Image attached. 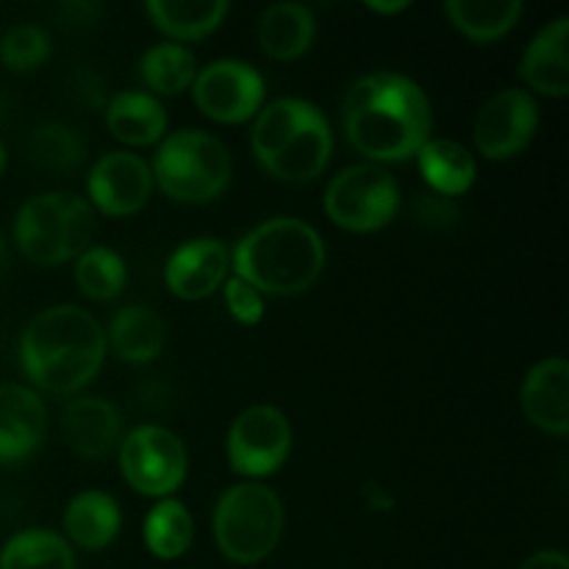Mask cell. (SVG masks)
Here are the masks:
<instances>
[{"mask_svg":"<svg viewBox=\"0 0 569 569\" xmlns=\"http://www.w3.org/2000/svg\"><path fill=\"white\" fill-rule=\"evenodd\" d=\"M226 306L231 311V317L242 326H256L264 317V295L256 292L250 283H244L242 278H226Z\"/></svg>","mask_w":569,"mask_h":569,"instance_id":"d6a6232c","label":"cell"},{"mask_svg":"<svg viewBox=\"0 0 569 569\" xmlns=\"http://www.w3.org/2000/svg\"><path fill=\"white\" fill-rule=\"evenodd\" d=\"M342 111L350 144L372 161H406L431 139V103L420 83L400 72L359 78Z\"/></svg>","mask_w":569,"mask_h":569,"instance_id":"6da1fadb","label":"cell"},{"mask_svg":"<svg viewBox=\"0 0 569 569\" xmlns=\"http://www.w3.org/2000/svg\"><path fill=\"white\" fill-rule=\"evenodd\" d=\"M106 126L120 142L144 148L164 139L167 111L153 94L120 92L106 103Z\"/></svg>","mask_w":569,"mask_h":569,"instance_id":"44dd1931","label":"cell"},{"mask_svg":"<svg viewBox=\"0 0 569 569\" xmlns=\"http://www.w3.org/2000/svg\"><path fill=\"white\" fill-rule=\"evenodd\" d=\"M331 150H333V137H331V126L322 117V111L317 109L287 142L281 144L272 159H267L264 170L270 172L272 178L278 181H289V183H303V181H315L322 170L331 161Z\"/></svg>","mask_w":569,"mask_h":569,"instance_id":"e0dca14e","label":"cell"},{"mask_svg":"<svg viewBox=\"0 0 569 569\" xmlns=\"http://www.w3.org/2000/svg\"><path fill=\"white\" fill-rule=\"evenodd\" d=\"M415 217L422 228H431V231H445V228H453L456 222H459L461 211H459V206H456L453 198L428 192V194H420V198H417Z\"/></svg>","mask_w":569,"mask_h":569,"instance_id":"836d02e7","label":"cell"},{"mask_svg":"<svg viewBox=\"0 0 569 569\" xmlns=\"http://www.w3.org/2000/svg\"><path fill=\"white\" fill-rule=\"evenodd\" d=\"M153 181L178 203H209L231 183L226 144L198 128L170 133L153 156Z\"/></svg>","mask_w":569,"mask_h":569,"instance_id":"8992f818","label":"cell"},{"mask_svg":"<svg viewBox=\"0 0 569 569\" xmlns=\"http://www.w3.org/2000/svg\"><path fill=\"white\" fill-rule=\"evenodd\" d=\"M50 56V39L37 26H14L0 39V61L11 72H31Z\"/></svg>","mask_w":569,"mask_h":569,"instance_id":"1f68e13d","label":"cell"},{"mask_svg":"<svg viewBox=\"0 0 569 569\" xmlns=\"http://www.w3.org/2000/svg\"><path fill=\"white\" fill-rule=\"evenodd\" d=\"M367 495H372V509H387V506H392V498L383 495V489L367 487Z\"/></svg>","mask_w":569,"mask_h":569,"instance_id":"74e56055","label":"cell"},{"mask_svg":"<svg viewBox=\"0 0 569 569\" xmlns=\"http://www.w3.org/2000/svg\"><path fill=\"white\" fill-rule=\"evenodd\" d=\"M231 270V253L214 237H198L178 244L167 259L164 281L176 298L203 300L226 283Z\"/></svg>","mask_w":569,"mask_h":569,"instance_id":"4fadbf2b","label":"cell"},{"mask_svg":"<svg viewBox=\"0 0 569 569\" xmlns=\"http://www.w3.org/2000/svg\"><path fill=\"white\" fill-rule=\"evenodd\" d=\"M139 76L153 92L159 94H181L189 89L198 76V61L189 48L178 42L153 44L139 61Z\"/></svg>","mask_w":569,"mask_h":569,"instance_id":"f1b7e54d","label":"cell"},{"mask_svg":"<svg viewBox=\"0 0 569 569\" xmlns=\"http://www.w3.org/2000/svg\"><path fill=\"white\" fill-rule=\"evenodd\" d=\"M128 272L120 253L103 244L87 248L76 261V283L87 298L114 300L126 289Z\"/></svg>","mask_w":569,"mask_h":569,"instance_id":"f546056e","label":"cell"},{"mask_svg":"<svg viewBox=\"0 0 569 569\" xmlns=\"http://www.w3.org/2000/svg\"><path fill=\"white\" fill-rule=\"evenodd\" d=\"M98 217L89 200L70 192H42L20 206L14 220L17 248L33 264L53 267L92 248Z\"/></svg>","mask_w":569,"mask_h":569,"instance_id":"277c9868","label":"cell"},{"mask_svg":"<svg viewBox=\"0 0 569 569\" xmlns=\"http://www.w3.org/2000/svg\"><path fill=\"white\" fill-rule=\"evenodd\" d=\"M445 14L456 31L472 42H495L517 26L522 14L520 0H448Z\"/></svg>","mask_w":569,"mask_h":569,"instance_id":"d4e9b609","label":"cell"},{"mask_svg":"<svg viewBox=\"0 0 569 569\" xmlns=\"http://www.w3.org/2000/svg\"><path fill=\"white\" fill-rule=\"evenodd\" d=\"M317 111L315 103L300 98H281L276 103L264 106L259 111L253 122V131H250V148H253V156L259 164H264L267 159L281 150V144L309 120Z\"/></svg>","mask_w":569,"mask_h":569,"instance_id":"83f0119b","label":"cell"},{"mask_svg":"<svg viewBox=\"0 0 569 569\" xmlns=\"http://www.w3.org/2000/svg\"><path fill=\"white\" fill-rule=\"evenodd\" d=\"M370 11H378V14H398V11L409 9L406 0H398V3H365Z\"/></svg>","mask_w":569,"mask_h":569,"instance_id":"8d00e7d4","label":"cell"},{"mask_svg":"<svg viewBox=\"0 0 569 569\" xmlns=\"http://www.w3.org/2000/svg\"><path fill=\"white\" fill-rule=\"evenodd\" d=\"M539 128V106L526 89H503L481 106L472 122V139L492 161L515 159L531 144Z\"/></svg>","mask_w":569,"mask_h":569,"instance_id":"8fae6325","label":"cell"},{"mask_svg":"<svg viewBox=\"0 0 569 569\" xmlns=\"http://www.w3.org/2000/svg\"><path fill=\"white\" fill-rule=\"evenodd\" d=\"M0 569H76V553L56 531L28 528L0 548Z\"/></svg>","mask_w":569,"mask_h":569,"instance_id":"484cf974","label":"cell"},{"mask_svg":"<svg viewBox=\"0 0 569 569\" xmlns=\"http://www.w3.org/2000/svg\"><path fill=\"white\" fill-rule=\"evenodd\" d=\"M76 92H78V100H81L83 106H89V109H100V106H106V83L100 81L94 72L83 70L78 72V83H76Z\"/></svg>","mask_w":569,"mask_h":569,"instance_id":"e575fe53","label":"cell"},{"mask_svg":"<svg viewBox=\"0 0 569 569\" xmlns=\"http://www.w3.org/2000/svg\"><path fill=\"white\" fill-rule=\"evenodd\" d=\"M520 403L528 420L545 433L567 437L569 433V365L561 356L542 359L526 376L520 389Z\"/></svg>","mask_w":569,"mask_h":569,"instance_id":"9a60e30c","label":"cell"},{"mask_svg":"<svg viewBox=\"0 0 569 569\" xmlns=\"http://www.w3.org/2000/svg\"><path fill=\"white\" fill-rule=\"evenodd\" d=\"M6 164H9V156H6V148H3V142H0V178H3V172H6Z\"/></svg>","mask_w":569,"mask_h":569,"instance_id":"ab89813d","label":"cell"},{"mask_svg":"<svg viewBox=\"0 0 569 569\" xmlns=\"http://www.w3.org/2000/svg\"><path fill=\"white\" fill-rule=\"evenodd\" d=\"M187 448L161 426H139L120 439V472L133 492L144 498H170L187 478Z\"/></svg>","mask_w":569,"mask_h":569,"instance_id":"ba28073f","label":"cell"},{"mask_svg":"<svg viewBox=\"0 0 569 569\" xmlns=\"http://www.w3.org/2000/svg\"><path fill=\"white\" fill-rule=\"evenodd\" d=\"M520 569H569V559L561 550H539V553L528 556Z\"/></svg>","mask_w":569,"mask_h":569,"instance_id":"d590c367","label":"cell"},{"mask_svg":"<svg viewBox=\"0 0 569 569\" xmlns=\"http://www.w3.org/2000/svg\"><path fill=\"white\" fill-rule=\"evenodd\" d=\"M233 276L261 295H300L326 267L322 237L298 217H272L244 233L231 253Z\"/></svg>","mask_w":569,"mask_h":569,"instance_id":"3957f363","label":"cell"},{"mask_svg":"<svg viewBox=\"0 0 569 569\" xmlns=\"http://www.w3.org/2000/svg\"><path fill=\"white\" fill-rule=\"evenodd\" d=\"M144 548L156 556V559H181L194 539V522L187 506L176 498H164L148 511L142 526Z\"/></svg>","mask_w":569,"mask_h":569,"instance_id":"4316f807","label":"cell"},{"mask_svg":"<svg viewBox=\"0 0 569 569\" xmlns=\"http://www.w3.org/2000/svg\"><path fill=\"white\" fill-rule=\"evenodd\" d=\"M315 14L303 3H276L259 20L261 50L276 61L300 59L315 42Z\"/></svg>","mask_w":569,"mask_h":569,"instance_id":"ffe728a7","label":"cell"},{"mask_svg":"<svg viewBox=\"0 0 569 569\" xmlns=\"http://www.w3.org/2000/svg\"><path fill=\"white\" fill-rule=\"evenodd\" d=\"M89 200L92 209L109 217H131L150 200L153 192V172L142 156L131 150H114L94 161L89 172Z\"/></svg>","mask_w":569,"mask_h":569,"instance_id":"7c38bea8","label":"cell"},{"mask_svg":"<svg viewBox=\"0 0 569 569\" xmlns=\"http://www.w3.org/2000/svg\"><path fill=\"white\" fill-rule=\"evenodd\" d=\"M228 465L244 478H267L287 461L292 450V428L276 406H250L228 431Z\"/></svg>","mask_w":569,"mask_h":569,"instance_id":"9c48e42d","label":"cell"},{"mask_svg":"<svg viewBox=\"0 0 569 569\" xmlns=\"http://www.w3.org/2000/svg\"><path fill=\"white\" fill-rule=\"evenodd\" d=\"M109 342L128 365H148L159 359L167 345V328L148 306H126L109 326Z\"/></svg>","mask_w":569,"mask_h":569,"instance_id":"603a6c76","label":"cell"},{"mask_svg":"<svg viewBox=\"0 0 569 569\" xmlns=\"http://www.w3.org/2000/svg\"><path fill=\"white\" fill-rule=\"evenodd\" d=\"M31 159L48 172H72L87 159V148L76 128L48 122L31 133Z\"/></svg>","mask_w":569,"mask_h":569,"instance_id":"4dcf8cb0","label":"cell"},{"mask_svg":"<svg viewBox=\"0 0 569 569\" xmlns=\"http://www.w3.org/2000/svg\"><path fill=\"white\" fill-rule=\"evenodd\" d=\"M417 164L431 192L453 200L465 194L478 176L476 156L453 139H428L417 153Z\"/></svg>","mask_w":569,"mask_h":569,"instance_id":"7402d4cb","label":"cell"},{"mask_svg":"<svg viewBox=\"0 0 569 569\" xmlns=\"http://www.w3.org/2000/svg\"><path fill=\"white\" fill-rule=\"evenodd\" d=\"M48 433V409L33 389L0 387V465L26 461Z\"/></svg>","mask_w":569,"mask_h":569,"instance_id":"5bb4252c","label":"cell"},{"mask_svg":"<svg viewBox=\"0 0 569 569\" xmlns=\"http://www.w3.org/2000/svg\"><path fill=\"white\" fill-rule=\"evenodd\" d=\"M61 428H64V439L70 450L81 459H103L111 450L120 448V411L106 398L87 395V398L72 400L64 409V417H61Z\"/></svg>","mask_w":569,"mask_h":569,"instance_id":"2e32d148","label":"cell"},{"mask_svg":"<svg viewBox=\"0 0 569 569\" xmlns=\"http://www.w3.org/2000/svg\"><path fill=\"white\" fill-rule=\"evenodd\" d=\"M6 267H9V244L0 237V278L6 276Z\"/></svg>","mask_w":569,"mask_h":569,"instance_id":"f35d334b","label":"cell"},{"mask_svg":"<svg viewBox=\"0 0 569 569\" xmlns=\"http://www.w3.org/2000/svg\"><path fill=\"white\" fill-rule=\"evenodd\" d=\"M569 20L548 22L531 39L520 61V78L548 98H567L569 92Z\"/></svg>","mask_w":569,"mask_h":569,"instance_id":"ac0fdd59","label":"cell"},{"mask_svg":"<svg viewBox=\"0 0 569 569\" xmlns=\"http://www.w3.org/2000/svg\"><path fill=\"white\" fill-rule=\"evenodd\" d=\"M214 542L233 565H259L278 548L283 503L264 483H237L214 506Z\"/></svg>","mask_w":569,"mask_h":569,"instance_id":"5b68a950","label":"cell"},{"mask_svg":"<svg viewBox=\"0 0 569 569\" xmlns=\"http://www.w3.org/2000/svg\"><path fill=\"white\" fill-rule=\"evenodd\" d=\"M264 78L253 64L239 59H220L211 61L209 67L194 76L192 94L198 109L209 120L226 122H244L256 117V111L264 103Z\"/></svg>","mask_w":569,"mask_h":569,"instance_id":"30bf717a","label":"cell"},{"mask_svg":"<svg viewBox=\"0 0 569 569\" xmlns=\"http://www.w3.org/2000/svg\"><path fill=\"white\" fill-rule=\"evenodd\" d=\"M122 526L120 506L111 495L89 489L76 495L64 511V531L76 548L103 550L117 539Z\"/></svg>","mask_w":569,"mask_h":569,"instance_id":"d6986e66","label":"cell"},{"mask_svg":"<svg viewBox=\"0 0 569 569\" xmlns=\"http://www.w3.org/2000/svg\"><path fill=\"white\" fill-rule=\"evenodd\" d=\"M322 206L331 222L345 231L370 233L398 214L400 189L383 167L353 164L328 183Z\"/></svg>","mask_w":569,"mask_h":569,"instance_id":"52a82bcc","label":"cell"},{"mask_svg":"<svg viewBox=\"0 0 569 569\" xmlns=\"http://www.w3.org/2000/svg\"><path fill=\"white\" fill-rule=\"evenodd\" d=\"M17 356L33 387L50 395H72L103 367L106 333L81 306H50L22 328Z\"/></svg>","mask_w":569,"mask_h":569,"instance_id":"7a4b0ae2","label":"cell"},{"mask_svg":"<svg viewBox=\"0 0 569 569\" xmlns=\"http://www.w3.org/2000/svg\"><path fill=\"white\" fill-rule=\"evenodd\" d=\"M231 6L226 0H150L144 11L159 31L178 42L203 39L226 20Z\"/></svg>","mask_w":569,"mask_h":569,"instance_id":"cb8c5ba5","label":"cell"}]
</instances>
